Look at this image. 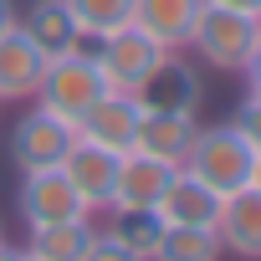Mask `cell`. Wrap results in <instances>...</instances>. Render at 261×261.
Masks as SVG:
<instances>
[{
	"instance_id": "obj_1",
	"label": "cell",
	"mask_w": 261,
	"mask_h": 261,
	"mask_svg": "<svg viewBox=\"0 0 261 261\" xmlns=\"http://www.w3.org/2000/svg\"><path fill=\"white\" fill-rule=\"evenodd\" d=\"M102 92H108V82H102L92 51H87V46H72V51L46 57V72H41L31 102L46 108V113H57V118H67V123H82V113H87Z\"/></svg>"
},
{
	"instance_id": "obj_2",
	"label": "cell",
	"mask_w": 261,
	"mask_h": 261,
	"mask_svg": "<svg viewBox=\"0 0 261 261\" xmlns=\"http://www.w3.org/2000/svg\"><path fill=\"white\" fill-rule=\"evenodd\" d=\"M179 169H190L195 179H205L215 195H236V190L251 185L256 154H251V144L236 134L230 123H200V134H195V144H190V154H185Z\"/></svg>"
},
{
	"instance_id": "obj_3",
	"label": "cell",
	"mask_w": 261,
	"mask_h": 261,
	"mask_svg": "<svg viewBox=\"0 0 261 261\" xmlns=\"http://www.w3.org/2000/svg\"><path fill=\"white\" fill-rule=\"evenodd\" d=\"M256 31H261V16L225 11V6H210V0H205V11H200L185 51H195L215 72H241L246 57H251V46H256Z\"/></svg>"
},
{
	"instance_id": "obj_4",
	"label": "cell",
	"mask_w": 261,
	"mask_h": 261,
	"mask_svg": "<svg viewBox=\"0 0 261 261\" xmlns=\"http://www.w3.org/2000/svg\"><path fill=\"white\" fill-rule=\"evenodd\" d=\"M87 51H92V62H97V72H102L108 92H139V87H144V77L169 57V51H164L154 36H144L139 26H123V31H113V36L92 41Z\"/></svg>"
},
{
	"instance_id": "obj_5",
	"label": "cell",
	"mask_w": 261,
	"mask_h": 261,
	"mask_svg": "<svg viewBox=\"0 0 261 261\" xmlns=\"http://www.w3.org/2000/svg\"><path fill=\"white\" fill-rule=\"evenodd\" d=\"M72 144H77V123H67V118H57V113H46V108L31 102V108L21 113V123L11 128V164H16L21 174H31V169H57Z\"/></svg>"
},
{
	"instance_id": "obj_6",
	"label": "cell",
	"mask_w": 261,
	"mask_h": 261,
	"mask_svg": "<svg viewBox=\"0 0 261 261\" xmlns=\"http://www.w3.org/2000/svg\"><path fill=\"white\" fill-rule=\"evenodd\" d=\"M57 169H62V179L72 185V195L82 200L87 215H108V205H113V179H118V154H113V149H102V144H92V139L77 134V144L67 149V159H62Z\"/></svg>"
},
{
	"instance_id": "obj_7",
	"label": "cell",
	"mask_w": 261,
	"mask_h": 261,
	"mask_svg": "<svg viewBox=\"0 0 261 261\" xmlns=\"http://www.w3.org/2000/svg\"><path fill=\"white\" fill-rule=\"evenodd\" d=\"M174 169L179 164H164V159H154L144 149L118 154V179H113V205L108 210H159Z\"/></svg>"
},
{
	"instance_id": "obj_8",
	"label": "cell",
	"mask_w": 261,
	"mask_h": 261,
	"mask_svg": "<svg viewBox=\"0 0 261 261\" xmlns=\"http://www.w3.org/2000/svg\"><path fill=\"white\" fill-rule=\"evenodd\" d=\"M139 118H144V102L134 92H102L82 113L77 134L92 139V144H102V149H113V154H128V149H134V134H139Z\"/></svg>"
},
{
	"instance_id": "obj_9",
	"label": "cell",
	"mask_w": 261,
	"mask_h": 261,
	"mask_svg": "<svg viewBox=\"0 0 261 261\" xmlns=\"http://www.w3.org/2000/svg\"><path fill=\"white\" fill-rule=\"evenodd\" d=\"M144 108H159V113H200V97H205V82H200V72L179 57V51H169L149 77H144V87L134 92Z\"/></svg>"
},
{
	"instance_id": "obj_10",
	"label": "cell",
	"mask_w": 261,
	"mask_h": 261,
	"mask_svg": "<svg viewBox=\"0 0 261 261\" xmlns=\"http://www.w3.org/2000/svg\"><path fill=\"white\" fill-rule=\"evenodd\" d=\"M16 210H21L26 225H51V220H67V215H87L82 200L72 195V185L62 179V169H31V174H21Z\"/></svg>"
},
{
	"instance_id": "obj_11",
	"label": "cell",
	"mask_w": 261,
	"mask_h": 261,
	"mask_svg": "<svg viewBox=\"0 0 261 261\" xmlns=\"http://www.w3.org/2000/svg\"><path fill=\"white\" fill-rule=\"evenodd\" d=\"M46 72V51L21 31V21L0 36V102H31Z\"/></svg>"
},
{
	"instance_id": "obj_12",
	"label": "cell",
	"mask_w": 261,
	"mask_h": 261,
	"mask_svg": "<svg viewBox=\"0 0 261 261\" xmlns=\"http://www.w3.org/2000/svg\"><path fill=\"white\" fill-rule=\"evenodd\" d=\"M215 236L225 256H246L261 261V190H236L220 195V215H215Z\"/></svg>"
},
{
	"instance_id": "obj_13",
	"label": "cell",
	"mask_w": 261,
	"mask_h": 261,
	"mask_svg": "<svg viewBox=\"0 0 261 261\" xmlns=\"http://www.w3.org/2000/svg\"><path fill=\"white\" fill-rule=\"evenodd\" d=\"M205 0H134V26L154 36L164 51H185Z\"/></svg>"
},
{
	"instance_id": "obj_14",
	"label": "cell",
	"mask_w": 261,
	"mask_h": 261,
	"mask_svg": "<svg viewBox=\"0 0 261 261\" xmlns=\"http://www.w3.org/2000/svg\"><path fill=\"white\" fill-rule=\"evenodd\" d=\"M200 134V118L195 113H159V108H144L139 118V134H134V149L164 159V164H185L190 144Z\"/></svg>"
},
{
	"instance_id": "obj_15",
	"label": "cell",
	"mask_w": 261,
	"mask_h": 261,
	"mask_svg": "<svg viewBox=\"0 0 261 261\" xmlns=\"http://www.w3.org/2000/svg\"><path fill=\"white\" fill-rule=\"evenodd\" d=\"M159 215H164V225H210L215 230L220 195L205 179H195L190 169H174V179H169V190L159 200Z\"/></svg>"
},
{
	"instance_id": "obj_16",
	"label": "cell",
	"mask_w": 261,
	"mask_h": 261,
	"mask_svg": "<svg viewBox=\"0 0 261 261\" xmlns=\"http://www.w3.org/2000/svg\"><path fill=\"white\" fill-rule=\"evenodd\" d=\"M97 225L92 215H67V220H51V225H26V256L36 261H82V251L92 246Z\"/></svg>"
},
{
	"instance_id": "obj_17",
	"label": "cell",
	"mask_w": 261,
	"mask_h": 261,
	"mask_svg": "<svg viewBox=\"0 0 261 261\" xmlns=\"http://www.w3.org/2000/svg\"><path fill=\"white\" fill-rule=\"evenodd\" d=\"M21 31H26V36H31L46 57L72 51V46H87V41L77 36V26H72V16H67V6H62V0H36V6H26Z\"/></svg>"
},
{
	"instance_id": "obj_18",
	"label": "cell",
	"mask_w": 261,
	"mask_h": 261,
	"mask_svg": "<svg viewBox=\"0 0 261 261\" xmlns=\"http://www.w3.org/2000/svg\"><path fill=\"white\" fill-rule=\"evenodd\" d=\"M82 41H102L123 26H134V0H62Z\"/></svg>"
},
{
	"instance_id": "obj_19",
	"label": "cell",
	"mask_w": 261,
	"mask_h": 261,
	"mask_svg": "<svg viewBox=\"0 0 261 261\" xmlns=\"http://www.w3.org/2000/svg\"><path fill=\"white\" fill-rule=\"evenodd\" d=\"M113 241H123L139 261H154L159 251V236H164V215L159 210H108V225H102Z\"/></svg>"
},
{
	"instance_id": "obj_20",
	"label": "cell",
	"mask_w": 261,
	"mask_h": 261,
	"mask_svg": "<svg viewBox=\"0 0 261 261\" xmlns=\"http://www.w3.org/2000/svg\"><path fill=\"white\" fill-rule=\"evenodd\" d=\"M220 236L210 225H164L154 261H220Z\"/></svg>"
},
{
	"instance_id": "obj_21",
	"label": "cell",
	"mask_w": 261,
	"mask_h": 261,
	"mask_svg": "<svg viewBox=\"0 0 261 261\" xmlns=\"http://www.w3.org/2000/svg\"><path fill=\"white\" fill-rule=\"evenodd\" d=\"M236 134L251 144V154L261 159V92H241V102L230 108V118H225Z\"/></svg>"
},
{
	"instance_id": "obj_22",
	"label": "cell",
	"mask_w": 261,
	"mask_h": 261,
	"mask_svg": "<svg viewBox=\"0 0 261 261\" xmlns=\"http://www.w3.org/2000/svg\"><path fill=\"white\" fill-rule=\"evenodd\" d=\"M82 261H139V256L128 251L123 241H113V236H108V230L97 225V236H92V246L82 251Z\"/></svg>"
},
{
	"instance_id": "obj_23",
	"label": "cell",
	"mask_w": 261,
	"mask_h": 261,
	"mask_svg": "<svg viewBox=\"0 0 261 261\" xmlns=\"http://www.w3.org/2000/svg\"><path fill=\"white\" fill-rule=\"evenodd\" d=\"M241 77H246V92H261V31H256V46H251V57H246Z\"/></svg>"
},
{
	"instance_id": "obj_24",
	"label": "cell",
	"mask_w": 261,
	"mask_h": 261,
	"mask_svg": "<svg viewBox=\"0 0 261 261\" xmlns=\"http://www.w3.org/2000/svg\"><path fill=\"white\" fill-rule=\"evenodd\" d=\"M21 21V11H16V0H0V36H6L11 26Z\"/></svg>"
},
{
	"instance_id": "obj_25",
	"label": "cell",
	"mask_w": 261,
	"mask_h": 261,
	"mask_svg": "<svg viewBox=\"0 0 261 261\" xmlns=\"http://www.w3.org/2000/svg\"><path fill=\"white\" fill-rule=\"evenodd\" d=\"M210 6H225V11H246V16H261V0H210Z\"/></svg>"
},
{
	"instance_id": "obj_26",
	"label": "cell",
	"mask_w": 261,
	"mask_h": 261,
	"mask_svg": "<svg viewBox=\"0 0 261 261\" xmlns=\"http://www.w3.org/2000/svg\"><path fill=\"white\" fill-rule=\"evenodd\" d=\"M0 261H21V246H11V241H0Z\"/></svg>"
},
{
	"instance_id": "obj_27",
	"label": "cell",
	"mask_w": 261,
	"mask_h": 261,
	"mask_svg": "<svg viewBox=\"0 0 261 261\" xmlns=\"http://www.w3.org/2000/svg\"><path fill=\"white\" fill-rule=\"evenodd\" d=\"M251 190H261V159H256V169H251Z\"/></svg>"
},
{
	"instance_id": "obj_28",
	"label": "cell",
	"mask_w": 261,
	"mask_h": 261,
	"mask_svg": "<svg viewBox=\"0 0 261 261\" xmlns=\"http://www.w3.org/2000/svg\"><path fill=\"white\" fill-rule=\"evenodd\" d=\"M21 261H36V256H26V251H21Z\"/></svg>"
},
{
	"instance_id": "obj_29",
	"label": "cell",
	"mask_w": 261,
	"mask_h": 261,
	"mask_svg": "<svg viewBox=\"0 0 261 261\" xmlns=\"http://www.w3.org/2000/svg\"><path fill=\"white\" fill-rule=\"evenodd\" d=\"M0 241H6V225H0Z\"/></svg>"
}]
</instances>
